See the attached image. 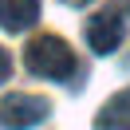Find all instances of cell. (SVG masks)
Segmentation results:
<instances>
[{"instance_id":"cell-1","label":"cell","mask_w":130,"mask_h":130,"mask_svg":"<svg viewBox=\"0 0 130 130\" xmlns=\"http://www.w3.org/2000/svg\"><path fill=\"white\" fill-rule=\"evenodd\" d=\"M24 63H28L32 75L59 83V79H71L75 75V51L67 47V40H59V36H40V40L28 43Z\"/></svg>"},{"instance_id":"cell-5","label":"cell","mask_w":130,"mask_h":130,"mask_svg":"<svg viewBox=\"0 0 130 130\" xmlns=\"http://www.w3.org/2000/svg\"><path fill=\"white\" fill-rule=\"evenodd\" d=\"M95 122L99 126H130V87L118 91V95L103 106V114H99Z\"/></svg>"},{"instance_id":"cell-7","label":"cell","mask_w":130,"mask_h":130,"mask_svg":"<svg viewBox=\"0 0 130 130\" xmlns=\"http://www.w3.org/2000/svg\"><path fill=\"white\" fill-rule=\"evenodd\" d=\"M63 4H71V8H83V4H91V0H63Z\"/></svg>"},{"instance_id":"cell-6","label":"cell","mask_w":130,"mask_h":130,"mask_svg":"<svg viewBox=\"0 0 130 130\" xmlns=\"http://www.w3.org/2000/svg\"><path fill=\"white\" fill-rule=\"evenodd\" d=\"M8 75H12V55H8L4 47H0V83L8 79Z\"/></svg>"},{"instance_id":"cell-2","label":"cell","mask_w":130,"mask_h":130,"mask_svg":"<svg viewBox=\"0 0 130 130\" xmlns=\"http://www.w3.org/2000/svg\"><path fill=\"white\" fill-rule=\"evenodd\" d=\"M47 114H51V103L43 95H24V91H16V95H8L0 103V126H36V122H43Z\"/></svg>"},{"instance_id":"cell-3","label":"cell","mask_w":130,"mask_h":130,"mask_svg":"<svg viewBox=\"0 0 130 130\" xmlns=\"http://www.w3.org/2000/svg\"><path fill=\"white\" fill-rule=\"evenodd\" d=\"M83 36H87V47L95 51V55H110V51H118L122 36H126V24H122V16L110 8V12H99V16H91Z\"/></svg>"},{"instance_id":"cell-4","label":"cell","mask_w":130,"mask_h":130,"mask_svg":"<svg viewBox=\"0 0 130 130\" xmlns=\"http://www.w3.org/2000/svg\"><path fill=\"white\" fill-rule=\"evenodd\" d=\"M40 20V0H0V28L4 32H28Z\"/></svg>"}]
</instances>
